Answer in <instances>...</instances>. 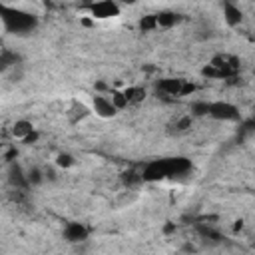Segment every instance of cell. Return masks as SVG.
<instances>
[{"label":"cell","instance_id":"23","mask_svg":"<svg viewBox=\"0 0 255 255\" xmlns=\"http://www.w3.org/2000/svg\"><path fill=\"white\" fill-rule=\"evenodd\" d=\"M122 2H126V4H133V2H137V0H122Z\"/></svg>","mask_w":255,"mask_h":255},{"label":"cell","instance_id":"8","mask_svg":"<svg viewBox=\"0 0 255 255\" xmlns=\"http://www.w3.org/2000/svg\"><path fill=\"white\" fill-rule=\"evenodd\" d=\"M8 183L14 189H28V185H30L28 183V177H26V171L16 161H12L10 167H8Z\"/></svg>","mask_w":255,"mask_h":255},{"label":"cell","instance_id":"18","mask_svg":"<svg viewBox=\"0 0 255 255\" xmlns=\"http://www.w3.org/2000/svg\"><path fill=\"white\" fill-rule=\"evenodd\" d=\"M191 122H193L191 116H181V118L173 124V131H175V133H183V131H187V129L191 128Z\"/></svg>","mask_w":255,"mask_h":255},{"label":"cell","instance_id":"21","mask_svg":"<svg viewBox=\"0 0 255 255\" xmlns=\"http://www.w3.org/2000/svg\"><path fill=\"white\" fill-rule=\"evenodd\" d=\"M207 106H209V102H193L191 104V118L207 116Z\"/></svg>","mask_w":255,"mask_h":255},{"label":"cell","instance_id":"1","mask_svg":"<svg viewBox=\"0 0 255 255\" xmlns=\"http://www.w3.org/2000/svg\"><path fill=\"white\" fill-rule=\"evenodd\" d=\"M191 169V161L185 157H165V159H153L149 161L143 171H141V179L143 181H159V179H167V177H177V175H185Z\"/></svg>","mask_w":255,"mask_h":255},{"label":"cell","instance_id":"16","mask_svg":"<svg viewBox=\"0 0 255 255\" xmlns=\"http://www.w3.org/2000/svg\"><path fill=\"white\" fill-rule=\"evenodd\" d=\"M157 28V22H155V14H147L139 20V30L141 32H151Z\"/></svg>","mask_w":255,"mask_h":255},{"label":"cell","instance_id":"10","mask_svg":"<svg viewBox=\"0 0 255 255\" xmlns=\"http://www.w3.org/2000/svg\"><path fill=\"white\" fill-rule=\"evenodd\" d=\"M223 20H225L227 26H231V28L239 26L241 20H243V12H241V8H239L235 2L225 0V2H223Z\"/></svg>","mask_w":255,"mask_h":255},{"label":"cell","instance_id":"19","mask_svg":"<svg viewBox=\"0 0 255 255\" xmlns=\"http://www.w3.org/2000/svg\"><path fill=\"white\" fill-rule=\"evenodd\" d=\"M74 163H76V159H74L72 153H64V151H62V153L56 155V165L62 167V169H68V167H72Z\"/></svg>","mask_w":255,"mask_h":255},{"label":"cell","instance_id":"14","mask_svg":"<svg viewBox=\"0 0 255 255\" xmlns=\"http://www.w3.org/2000/svg\"><path fill=\"white\" fill-rule=\"evenodd\" d=\"M20 62V56L12 50H2L0 52V72H6L10 68H14Z\"/></svg>","mask_w":255,"mask_h":255},{"label":"cell","instance_id":"4","mask_svg":"<svg viewBox=\"0 0 255 255\" xmlns=\"http://www.w3.org/2000/svg\"><path fill=\"white\" fill-rule=\"evenodd\" d=\"M157 90L165 96H171V98H181V96H187L195 90L193 84L181 80V78H163L157 82Z\"/></svg>","mask_w":255,"mask_h":255},{"label":"cell","instance_id":"2","mask_svg":"<svg viewBox=\"0 0 255 255\" xmlns=\"http://www.w3.org/2000/svg\"><path fill=\"white\" fill-rule=\"evenodd\" d=\"M0 22L4 24V30L10 34H28L38 26L34 14L6 4H0Z\"/></svg>","mask_w":255,"mask_h":255},{"label":"cell","instance_id":"7","mask_svg":"<svg viewBox=\"0 0 255 255\" xmlns=\"http://www.w3.org/2000/svg\"><path fill=\"white\" fill-rule=\"evenodd\" d=\"M92 112H94L96 116L108 120V118H114V116L118 114V108L112 104V100H110L108 96L96 94V96L92 98Z\"/></svg>","mask_w":255,"mask_h":255},{"label":"cell","instance_id":"13","mask_svg":"<svg viewBox=\"0 0 255 255\" xmlns=\"http://www.w3.org/2000/svg\"><path fill=\"white\" fill-rule=\"evenodd\" d=\"M34 131V126H32V122H28V120H16L14 124H12V135L16 137V139H24L26 135H30Z\"/></svg>","mask_w":255,"mask_h":255},{"label":"cell","instance_id":"12","mask_svg":"<svg viewBox=\"0 0 255 255\" xmlns=\"http://www.w3.org/2000/svg\"><path fill=\"white\" fill-rule=\"evenodd\" d=\"M122 92H124V96L128 100V106H135V104L143 102V98H145V88H141V86H129V88H126Z\"/></svg>","mask_w":255,"mask_h":255},{"label":"cell","instance_id":"3","mask_svg":"<svg viewBox=\"0 0 255 255\" xmlns=\"http://www.w3.org/2000/svg\"><path fill=\"white\" fill-rule=\"evenodd\" d=\"M239 70V60L229 54H217L213 56L211 64L203 68V76L207 78H231Z\"/></svg>","mask_w":255,"mask_h":255},{"label":"cell","instance_id":"15","mask_svg":"<svg viewBox=\"0 0 255 255\" xmlns=\"http://www.w3.org/2000/svg\"><path fill=\"white\" fill-rule=\"evenodd\" d=\"M90 108L86 106V104H82V102H74V106H72V110H70V118H72V124H78V122H82L84 118H88L90 116Z\"/></svg>","mask_w":255,"mask_h":255},{"label":"cell","instance_id":"9","mask_svg":"<svg viewBox=\"0 0 255 255\" xmlns=\"http://www.w3.org/2000/svg\"><path fill=\"white\" fill-rule=\"evenodd\" d=\"M88 227L84 225V223H78V221H72V223H68L66 227H64V237H66V241H70V243H80V241H86L88 239Z\"/></svg>","mask_w":255,"mask_h":255},{"label":"cell","instance_id":"6","mask_svg":"<svg viewBox=\"0 0 255 255\" xmlns=\"http://www.w3.org/2000/svg\"><path fill=\"white\" fill-rule=\"evenodd\" d=\"M118 14H120L118 0H98L90 6V16L94 20H108V18H116Z\"/></svg>","mask_w":255,"mask_h":255},{"label":"cell","instance_id":"20","mask_svg":"<svg viewBox=\"0 0 255 255\" xmlns=\"http://www.w3.org/2000/svg\"><path fill=\"white\" fill-rule=\"evenodd\" d=\"M26 177H28V183H30V185H38V183L44 181V173H42L40 167H30V169L26 171Z\"/></svg>","mask_w":255,"mask_h":255},{"label":"cell","instance_id":"22","mask_svg":"<svg viewBox=\"0 0 255 255\" xmlns=\"http://www.w3.org/2000/svg\"><path fill=\"white\" fill-rule=\"evenodd\" d=\"M122 181H124L126 185H137V183H141L143 179H141V173H135V171H126V173L122 175Z\"/></svg>","mask_w":255,"mask_h":255},{"label":"cell","instance_id":"17","mask_svg":"<svg viewBox=\"0 0 255 255\" xmlns=\"http://www.w3.org/2000/svg\"><path fill=\"white\" fill-rule=\"evenodd\" d=\"M112 104L118 108V112L120 110H124V108H128V100H126V96H124V92L122 90H112Z\"/></svg>","mask_w":255,"mask_h":255},{"label":"cell","instance_id":"5","mask_svg":"<svg viewBox=\"0 0 255 255\" xmlns=\"http://www.w3.org/2000/svg\"><path fill=\"white\" fill-rule=\"evenodd\" d=\"M207 116L217 120V122H237L241 118L239 116V108L233 106L231 102H209Z\"/></svg>","mask_w":255,"mask_h":255},{"label":"cell","instance_id":"11","mask_svg":"<svg viewBox=\"0 0 255 255\" xmlns=\"http://www.w3.org/2000/svg\"><path fill=\"white\" fill-rule=\"evenodd\" d=\"M155 22H157V28H173L181 22V14L173 12V10H161L155 14Z\"/></svg>","mask_w":255,"mask_h":255}]
</instances>
